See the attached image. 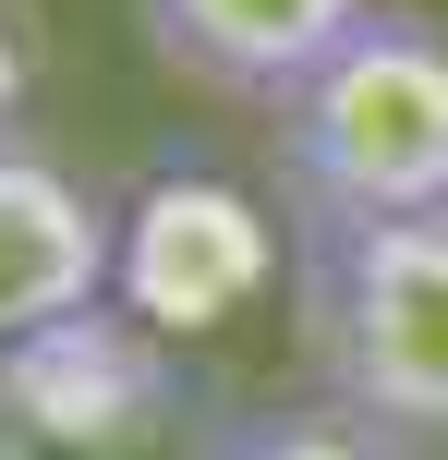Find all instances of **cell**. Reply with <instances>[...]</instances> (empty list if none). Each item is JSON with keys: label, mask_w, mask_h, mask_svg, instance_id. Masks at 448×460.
Here are the masks:
<instances>
[{"label": "cell", "mask_w": 448, "mask_h": 460, "mask_svg": "<svg viewBox=\"0 0 448 460\" xmlns=\"http://www.w3.org/2000/svg\"><path fill=\"white\" fill-rule=\"evenodd\" d=\"M267 121H279L267 146H279L291 218H425V207H448V24L376 0Z\"/></svg>", "instance_id": "1"}, {"label": "cell", "mask_w": 448, "mask_h": 460, "mask_svg": "<svg viewBox=\"0 0 448 460\" xmlns=\"http://www.w3.org/2000/svg\"><path fill=\"white\" fill-rule=\"evenodd\" d=\"M303 230L315 388L400 448H448V207L425 218H291Z\"/></svg>", "instance_id": "2"}, {"label": "cell", "mask_w": 448, "mask_h": 460, "mask_svg": "<svg viewBox=\"0 0 448 460\" xmlns=\"http://www.w3.org/2000/svg\"><path fill=\"white\" fill-rule=\"evenodd\" d=\"M110 279H121V230L97 218V194L61 158L0 134V351L85 327Z\"/></svg>", "instance_id": "3"}, {"label": "cell", "mask_w": 448, "mask_h": 460, "mask_svg": "<svg viewBox=\"0 0 448 460\" xmlns=\"http://www.w3.org/2000/svg\"><path fill=\"white\" fill-rule=\"evenodd\" d=\"M364 13L376 0H134L158 73H182L206 97H242V110H279Z\"/></svg>", "instance_id": "4"}, {"label": "cell", "mask_w": 448, "mask_h": 460, "mask_svg": "<svg viewBox=\"0 0 448 460\" xmlns=\"http://www.w3.org/2000/svg\"><path fill=\"white\" fill-rule=\"evenodd\" d=\"M206 460H400V437H376V424H352L328 400V412H255V424H231Z\"/></svg>", "instance_id": "5"}]
</instances>
